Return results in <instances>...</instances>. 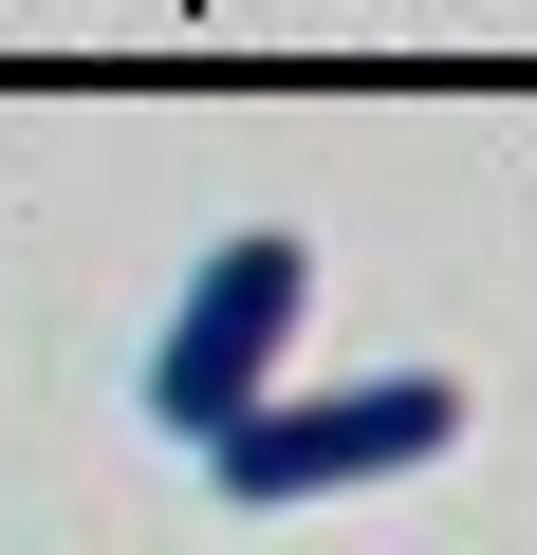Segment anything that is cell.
I'll use <instances>...</instances> for the list:
<instances>
[{
	"mask_svg": "<svg viewBox=\"0 0 537 555\" xmlns=\"http://www.w3.org/2000/svg\"><path fill=\"white\" fill-rule=\"evenodd\" d=\"M463 444V371H353V389H259L204 426V481L241 518H297V500H371L408 463Z\"/></svg>",
	"mask_w": 537,
	"mask_h": 555,
	"instance_id": "1",
	"label": "cell"
},
{
	"mask_svg": "<svg viewBox=\"0 0 537 555\" xmlns=\"http://www.w3.org/2000/svg\"><path fill=\"white\" fill-rule=\"evenodd\" d=\"M297 315H316V241H297V222H241L222 259H186V297H167V334H149V426L204 444L222 408H259V389L297 371Z\"/></svg>",
	"mask_w": 537,
	"mask_h": 555,
	"instance_id": "2",
	"label": "cell"
}]
</instances>
